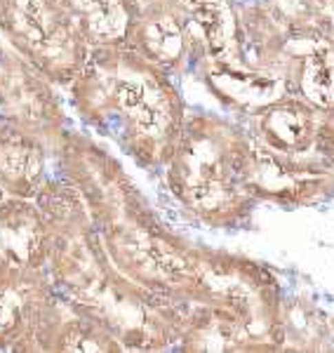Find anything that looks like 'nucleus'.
<instances>
[{
	"label": "nucleus",
	"mask_w": 334,
	"mask_h": 353,
	"mask_svg": "<svg viewBox=\"0 0 334 353\" xmlns=\"http://www.w3.org/2000/svg\"><path fill=\"white\" fill-rule=\"evenodd\" d=\"M50 231L48 276L59 297L97 318L125 349H163L186 323L167 297L134 283L111 261L83 198L69 181L45 179L33 198Z\"/></svg>",
	"instance_id": "nucleus-1"
},
{
	"label": "nucleus",
	"mask_w": 334,
	"mask_h": 353,
	"mask_svg": "<svg viewBox=\"0 0 334 353\" xmlns=\"http://www.w3.org/2000/svg\"><path fill=\"white\" fill-rule=\"evenodd\" d=\"M52 156L83 198L101 245L127 278L160 297L194 299L196 250L160 229L121 163L90 137L66 130Z\"/></svg>",
	"instance_id": "nucleus-2"
},
{
	"label": "nucleus",
	"mask_w": 334,
	"mask_h": 353,
	"mask_svg": "<svg viewBox=\"0 0 334 353\" xmlns=\"http://www.w3.org/2000/svg\"><path fill=\"white\" fill-rule=\"evenodd\" d=\"M69 90L81 121L139 165L160 168L169 161L186 121L169 73L127 45L90 48Z\"/></svg>",
	"instance_id": "nucleus-3"
},
{
	"label": "nucleus",
	"mask_w": 334,
	"mask_h": 353,
	"mask_svg": "<svg viewBox=\"0 0 334 353\" xmlns=\"http://www.w3.org/2000/svg\"><path fill=\"white\" fill-rule=\"evenodd\" d=\"M250 139L217 116H186L165 163L167 184L191 212L214 226L236 224L252 196L245 184Z\"/></svg>",
	"instance_id": "nucleus-4"
},
{
	"label": "nucleus",
	"mask_w": 334,
	"mask_h": 353,
	"mask_svg": "<svg viewBox=\"0 0 334 353\" xmlns=\"http://www.w3.org/2000/svg\"><path fill=\"white\" fill-rule=\"evenodd\" d=\"M0 36L52 83L69 85L87 57L64 0H0Z\"/></svg>",
	"instance_id": "nucleus-5"
},
{
	"label": "nucleus",
	"mask_w": 334,
	"mask_h": 353,
	"mask_svg": "<svg viewBox=\"0 0 334 353\" xmlns=\"http://www.w3.org/2000/svg\"><path fill=\"white\" fill-rule=\"evenodd\" d=\"M0 121L41 139L50 153L69 130L54 83L5 41H0Z\"/></svg>",
	"instance_id": "nucleus-6"
},
{
	"label": "nucleus",
	"mask_w": 334,
	"mask_h": 353,
	"mask_svg": "<svg viewBox=\"0 0 334 353\" xmlns=\"http://www.w3.org/2000/svg\"><path fill=\"white\" fill-rule=\"evenodd\" d=\"M56 306L59 292L48 271L0 276V351L41 353Z\"/></svg>",
	"instance_id": "nucleus-7"
},
{
	"label": "nucleus",
	"mask_w": 334,
	"mask_h": 353,
	"mask_svg": "<svg viewBox=\"0 0 334 353\" xmlns=\"http://www.w3.org/2000/svg\"><path fill=\"white\" fill-rule=\"evenodd\" d=\"M127 48L165 73L198 64L189 28L172 10L156 0H134V21Z\"/></svg>",
	"instance_id": "nucleus-8"
},
{
	"label": "nucleus",
	"mask_w": 334,
	"mask_h": 353,
	"mask_svg": "<svg viewBox=\"0 0 334 353\" xmlns=\"http://www.w3.org/2000/svg\"><path fill=\"white\" fill-rule=\"evenodd\" d=\"M186 24L198 66L202 61H242L240 19L231 0H156Z\"/></svg>",
	"instance_id": "nucleus-9"
},
{
	"label": "nucleus",
	"mask_w": 334,
	"mask_h": 353,
	"mask_svg": "<svg viewBox=\"0 0 334 353\" xmlns=\"http://www.w3.org/2000/svg\"><path fill=\"white\" fill-rule=\"evenodd\" d=\"M205 85L229 109L242 113H259L269 104L292 94L290 78L282 68L254 66L242 61H202Z\"/></svg>",
	"instance_id": "nucleus-10"
},
{
	"label": "nucleus",
	"mask_w": 334,
	"mask_h": 353,
	"mask_svg": "<svg viewBox=\"0 0 334 353\" xmlns=\"http://www.w3.org/2000/svg\"><path fill=\"white\" fill-rule=\"evenodd\" d=\"M50 231L38 205L8 196L0 203V276L48 271Z\"/></svg>",
	"instance_id": "nucleus-11"
},
{
	"label": "nucleus",
	"mask_w": 334,
	"mask_h": 353,
	"mask_svg": "<svg viewBox=\"0 0 334 353\" xmlns=\"http://www.w3.org/2000/svg\"><path fill=\"white\" fill-rule=\"evenodd\" d=\"M318 113L320 111L306 104L302 97L287 94L254 113V128H257L262 146L290 156V153L306 151L311 144H315L322 123Z\"/></svg>",
	"instance_id": "nucleus-12"
},
{
	"label": "nucleus",
	"mask_w": 334,
	"mask_h": 353,
	"mask_svg": "<svg viewBox=\"0 0 334 353\" xmlns=\"http://www.w3.org/2000/svg\"><path fill=\"white\" fill-rule=\"evenodd\" d=\"M48 146L0 121V184L12 198L33 201L48 179Z\"/></svg>",
	"instance_id": "nucleus-13"
},
{
	"label": "nucleus",
	"mask_w": 334,
	"mask_h": 353,
	"mask_svg": "<svg viewBox=\"0 0 334 353\" xmlns=\"http://www.w3.org/2000/svg\"><path fill=\"white\" fill-rule=\"evenodd\" d=\"M125 351L111 330H106L97 318L76 309L64 297H59L52 321L41 341V353H113Z\"/></svg>",
	"instance_id": "nucleus-14"
},
{
	"label": "nucleus",
	"mask_w": 334,
	"mask_h": 353,
	"mask_svg": "<svg viewBox=\"0 0 334 353\" xmlns=\"http://www.w3.org/2000/svg\"><path fill=\"white\" fill-rule=\"evenodd\" d=\"M85 48L127 45L134 21V0H64Z\"/></svg>",
	"instance_id": "nucleus-15"
},
{
	"label": "nucleus",
	"mask_w": 334,
	"mask_h": 353,
	"mask_svg": "<svg viewBox=\"0 0 334 353\" xmlns=\"http://www.w3.org/2000/svg\"><path fill=\"white\" fill-rule=\"evenodd\" d=\"M315 144H318V149L334 163V123H330V121L320 123L318 137H315Z\"/></svg>",
	"instance_id": "nucleus-16"
},
{
	"label": "nucleus",
	"mask_w": 334,
	"mask_h": 353,
	"mask_svg": "<svg viewBox=\"0 0 334 353\" xmlns=\"http://www.w3.org/2000/svg\"><path fill=\"white\" fill-rule=\"evenodd\" d=\"M5 198H8V191H5V189H3V184H0V203H3Z\"/></svg>",
	"instance_id": "nucleus-17"
}]
</instances>
